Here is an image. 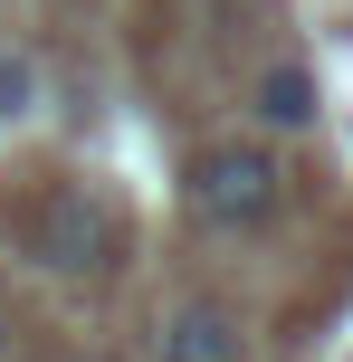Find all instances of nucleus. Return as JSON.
<instances>
[{"label": "nucleus", "mask_w": 353, "mask_h": 362, "mask_svg": "<svg viewBox=\"0 0 353 362\" xmlns=\"http://www.w3.org/2000/svg\"><path fill=\"white\" fill-rule=\"evenodd\" d=\"M29 257L57 267V276H105L115 257H125V219L96 191H48V210L29 219Z\"/></svg>", "instance_id": "obj_2"}, {"label": "nucleus", "mask_w": 353, "mask_h": 362, "mask_svg": "<svg viewBox=\"0 0 353 362\" xmlns=\"http://www.w3.org/2000/svg\"><path fill=\"white\" fill-rule=\"evenodd\" d=\"M153 362H248V334H239V315L229 305H172L163 315V334H153Z\"/></svg>", "instance_id": "obj_3"}, {"label": "nucleus", "mask_w": 353, "mask_h": 362, "mask_svg": "<svg viewBox=\"0 0 353 362\" xmlns=\"http://www.w3.org/2000/svg\"><path fill=\"white\" fill-rule=\"evenodd\" d=\"M258 124L267 134H306V124H316V76H306L296 57L258 76Z\"/></svg>", "instance_id": "obj_4"}, {"label": "nucleus", "mask_w": 353, "mask_h": 362, "mask_svg": "<svg viewBox=\"0 0 353 362\" xmlns=\"http://www.w3.org/2000/svg\"><path fill=\"white\" fill-rule=\"evenodd\" d=\"M0 353H10V325H0Z\"/></svg>", "instance_id": "obj_5"}, {"label": "nucleus", "mask_w": 353, "mask_h": 362, "mask_svg": "<svg viewBox=\"0 0 353 362\" xmlns=\"http://www.w3.org/2000/svg\"><path fill=\"white\" fill-rule=\"evenodd\" d=\"M182 200H191V219L201 229H267L277 219V200H287V172H277V153L267 144H210L201 163L182 172Z\"/></svg>", "instance_id": "obj_1"}]
</instances>
